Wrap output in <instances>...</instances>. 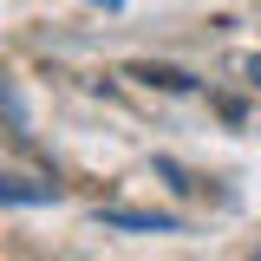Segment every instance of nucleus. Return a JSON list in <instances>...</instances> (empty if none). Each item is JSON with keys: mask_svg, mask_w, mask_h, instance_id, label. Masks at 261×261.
Returning a JSON list of instances; mask_svg holds the SVG:
<instances>
[{"mask_svg": "<svg viewBox=\"0 0 261 261\" xmlns=\"http://www.w3.org/2000/svg\"><path fill=\"white\" fill-rule=\"evenodd\" d=\"M105 222H111V228H157V235H170L176 216H150V209H105Z\"/></svg>", "mask_w": 261, "mask_h": 261, "instance_id": "f03ea898", "label": "nucleus"}, {"mask_svg": "<svg viewBox=\"0 0 261 261\" xmlns=\"http://www.w3.org/2000/svg\"><path fill=\"white\" fill-rule=\"evenodd\" d=\"M0 202H53V183H20L0 170Z\"/></svg>", "mask_w": 261, "mask_h": 261, "instance_id": "7ed1b4c3", "label": "nucleus"}, {"mask_svg": "<svg viewBox=\"0 0 261 261\" xmlns=\"http://www.w3.org/2000/svg\"><path fill=\"white\" fill-rule=\"evenodd\" d=\"M242 72H248V85H261V59H248V65H242Z\"/></svg>", "mask_w": 261, "mask_h": 261, "instance_id": "20e7f679", "label": "nucleus"}, {"mask_svg": "<svg viewBox=\"0 0 261 261\" xmlns=\"http://www.w3.org/2000/svg\"><path fill=\"white\" fill-rule=\"evenodd\" d=\"M130 79L150 85V92H196V72H183V65H157V59H137Z\"/></svg>", "mask_w": 261, "mask_h": 261, "instance_id": "f257e3e1", "label": "nucleus"}, {"mask_svg": "<svg viewBox=\"0 0 261 261\" xmlns=\"http://www.w3.org/2000/svg\"><path fill=\"white\" fill-rule=\"evenodd\" d=\"M92 7H124V0H92Z\"/></svg>", "mask_w": 261, "mask_h": 261, "instance_id": "39448f33", "label": "nucleus"}]
</instances>
